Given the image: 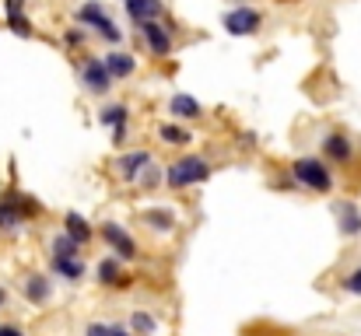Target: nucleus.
<instances>
[{
  "label": "nucleus",
  "instance_id": "4",
  "mask_svg": "<svg viewBox=\"0 0 361 336\" xmlns=\"http://www.w3.org/2000/svg\"><path fill=\"white\" fill-rule=\"evenodd\" d=\"M102 242L116 252V259L123 263H130V259H137L140 252H137V242H133V235H126V228L116 221H106L102 224Z\"/></svg>",
  "mask_w": 361,
  "mask_h": 336
},
{
  "label": "nucleus",
  "instance_id": "19",
  "mask_svg": "<svg viewBox=\"0 0 361 336\" xmlns=\"http://www.w3.org/2000/svg\"><path fill=\"white\" fill-rule=\"evenodd\" d=\"M158 137H161L165 144H172V147H186V144L193 140V133L183 130V126H176V123H161V126H158Z\"/></svg>",
  "mask_w": 361,
  "mask_h": 336
},
{
  "label": "nucleus",
  "instance_id": "25",
  "mask_svg": "<svg viewBox=\"0 0 361 336\" xmlns=\"http://www.w3.org/2000/svg\"><path fill=\"white\" fill-rule=\"evenodd\" d=\"M7 21H11V32H14V35H21V39H28V35H32V25H28V18H25V14H21V18H7Z\"/></svg>",
  "mask_w": 361,
  "mask_h": 336
},
{
  "label": "nucleus",
  "instance_id": "23",
  "mask_svg": "<svg viewBox=\"0 0 361 336\" xmlns=\"http://www.w3.org/2000/svg\"><path fill=\"white\" fill-rule=\"evenodd\" d=\"M95 32H99L102 39H109V42H123V32L113 25V21H109V18H102V21L95 25Z\"/></svg>",
  "mask_w": 361,
  "mask_h": 336
},
{
  "label": "nucleus",
  "instance_id": "17",
  "mask_svg": "<svg viewBox=\"0 0 361 336\" xmlns=\"http://www.w3.org/2000/svg\"><path fill=\"white\" fill-rule=\"evenodd\" d=\"M106 67H109V74L116 77V81H123V77H130L133 70H137V60L130 56V53H106Z\"/></svg>",
  "mask_w": 361,
  "mask_h": 336
},
{
  "label": "nucleus",
  "instance_id": "13",
  "mask_svg": "<svg viewBox=\"0 0 361 336\" xmlns=\"http://www.w3.org/2000/svg\"><path fill=\"white\" fill-rule=\"evenodd\" d=\"M14 197H18V193H4V197H0V231H14L18 224L25 221Z\"/></svg>",
  "mask_w": 361,
  "mask_h": 336
},
{
  "label": "nucleus",
  "instance_id": "28",
  "mask_svg": "<svg viewBox=\"0 0 361 336\" xmlns=\"http://www.w3.org/2000/svg\"><path fill=\"white\" fill-rule=\"evenodd\" d=\"M63 39H67V46H81V42H85V32H81V28H78V32L71 28V32H67Z\"/></svg>",
  "mask_w": 361,
  "mask_h": 336
},
{
  "label": "nucleus",
  "instance_id": "29",
  "mask_svg": "<svg viewBox=\"0 0 361 336\" xmlns=\"http://www.w3.org/2000/svg\"><path fill=\"white\" fill-rule=\"evenodd\" d=\"M0 336H25L18 326H0Z\"/></svg>",
  "mask_w": 361,
  "mask_h": 336
},
{
  "label": "nucleus",
  "instance_id": "2",
  "mask_svg": "<svg viewBox=\"0 0 361 336\" xmlns=\"http://www.w3.org/2000/svg\"><path fill=\"white\" fill-rule=\"evenodd\" d=\"M291 172H295V179H298L302 186H309V189H316V193H330V189H334V175H330V168H326L319 158H298V161L291 165Z\"/></svg>",
  "mask_w": 361,
  "mask_h": 336
},
{
  "label": "nucleus",
  "instance_id": "15",
  "mask_svg": "<svg viewBox=\"0 0 361 336\" xmlns=\"http://www.w3.org/2000/svg\"><path fill=\"white\" fill-rule=\"evenodd\" d=\"M49 277H42V273H32V277H25V298L32 301V305H42V301H49Z\"/></svg>",
  "mask_w": 361,
  "mask_h": 336
},
{
  "label": "nucleus",
  "instance_id": "30",
  "mask_svg": "<svg viewBox=\"0 0 361 336\" xmlns=\"http://www.w3.org/2000/svg\"><path fill=\"white\" fill-rule=\"evenodd\" d=\"M109 333L113 336H130V330H123V326H109Z\"/></svg>",
  "mask_w": 361,
  "mask_h": 336
},
{
  "label": "nucleus",
  "instance_id": "20",
  "mask_svg": "<svg viewBox=\"0 0 361 336\" xmlns=\"http://www.w3.org/2000/svg\"><path fill=\"white\" fill-rule=\"evenodd\" d=\"M126 119H130V109H126L123 102L106 106V109L99 112V123H102V126H113V130H116V126H126Z\"/></svg>",
  "mask_w": 361,
  "mask_h": 336
},
{
  "label": "nucleus",
  "instance_id": "16",
  "mask_svg": "<svg viewBox=\"0 0 361 336\" xmlns=\"http://www.w3.org/2000/svg\"><path fill=\"white\" fill-rule=\"evenodd\" d=\"M63 235H71L78 245H88V242H92V224L85 221L81 214H74V211H71V214L63 218Z\"/></svg>",
  "mask_w": 361,
  "mask_h": 336
},
{
  "label": "nucleus",
  "instance_id": "18",
  "mask_svg": "<svg viewBox=\"0 0 361 336\" xmlns=\"http://www.w3.org/2000/svg\"><path fill=\"white\" fill-rule=\"evenodd\" d=\"M140 221L147 224V228H154V231H172L176 228V214L172 211H161V207H151V211L140 214Z\"/></svg>",
  "mask_w": 361,
  "mask_h": 336
},
{
  "label": "nucleus",
  "instance_id": "31",
  "mask_svg": "<svg viewBox=\"0 0 361 336\" xmlns=\"http://www.w3.org/2000/svg\"><path fill=\"white\" fill-rule=\"evenodd\" d=\"M4 301H7V291H4V287H0V309H4Z\"/></svg>",
  "mask_w": 361,
  "mask_h": 336
},
{
  "label": "nucleus",
  "instance_id": "6",
  "mask_svg": "<svg viewBox=\"0 0 361 336\" xmlns=\"http://www.w3.org/2000/svg\"><path fill=\"white\" fill-rule=\"evenodd\" d=\"M140 35H144V42H147V49L154 53V56H169L172 53V35H169V28L161 25V21H144L140 25Z\"/></svg>",
  "mask_w": 361,
  "mask_h": 336
},
{
  "label": "nucleus",
  "instance_id": "14",
  "mask_svg": "<svg viewBox=\"0 0 361 336\" xmlns=\"http://www.w3.org/2000/svg\"><path fill=\"white\" fill-rule=\"evenodd\" d=\"M53 273H60V277H67V280H81L85 277V263H81V256H53Z\"/></svg>",
  "mask_w": 361,
  "mask_h": 336
},
{
  "label": "nucleus",
  "instance_id": "24",
  "mask_svg": "<svg viewBox=\"0 0 361 336\" xmlns=\"http://www.w3.org/2000/svg\"><path fill=\"white\" fill-rule=\"evenodd\" d=\"M130 326H133V333H154V319L151 316H144V312H133V319H130Z\"/></svg>",
  "mask_w": 361,
  "mask_h": 336
},
{
  "label": "nucleus",
  "instance_id": "1",
  "mask_svg": "<svg viewBox=\"0 0 361 336\" xmlns=\"http://www.w3.org/2000/svg\"><path fill=\"white\" fill-rule=\"evenodd\" d=\"M211 161L207 158H200V154H186V158H179L176 165H169V172H165V182L172 186V189H186V186H197V182H207L211 179Z\"/></svg>",
  "mask_w": 361,
  "mask_h": 336
},
{
  "label": "nucleus",
  "instance_id": "26",
  "mask_svg": "<svg viewBox=\"0 0 361 336\" xmlns=\"http://www.w3.org/2000/svg\"><path fill=\"white\" fill-rule=\"evenodd\" d=\"M341 284H344V291H351V294H361V266H358V270H351V273H348V277H344Z\"/></svg>",
  "mask_w": 361,
  "mask_h": 336
},
{
  "label": "nucleus",
  "instance_id": "22",
  "mask_svg": "<svg viewBox=\"0 0 361 336\" xmlns=\"http://www.w3.org/2000/svg\"><path fill=\"white\" fill-rule=\"evenodd\" d=\"M53 256H81V245L71 235H56L53 238Z\"/></svg>",
  "mask_w": 361,
  "mask_h": 336
},
{
  "label": "nucleus",
  "instance_id": "7",
  "mask_svg": "<svg viewBox=\"0 0 361 336\" xmlns=\"http://www.w3.org/2000/svg\"><path fill=\"white\" fill-rule=\"evenodd\" d=\"M334 214H337V228H341V235H344V238H355V235H361V211H358V204L341 200V204H334Z\"/></svg>",
  "mask_w": 361,
  "mask_h": 336
},
{
  "label": "nucleus",
  "instance_id": "3",
  "mask_svg": "<svg viewBox=\"0 0 361 336\" xmlns=\"http://www.w3.org/2000/svg\"><path fill=\"white\" fill-rule=\"evenodd\" d=\"M113 74H109V67H106V60L102 56H88L85 63H81V85H85V92H92V95H106L109 88H113Z\"/></svg>",
  "mask_w": 361,
  "mask_h": 336
},
{
  "label": "nucleus",
  "instance_id": "10",
  "mask_svg": "<svg viewBox=\"0 0 361 336\" xmlns=\"http://www.w3.org/2000/svg\"><path fill=\"white\" fill-rule=\"evenodd\" d=\"M126 14H130L137 25L158 21V18L165 14V4H161V0H126Z\"/></svg>",
  "mask_w": 361,
  "mask_h": 336
},
{
  "label": "nucleus",
  "instance_id": "11",
  "mask_svg": "<svg viewBox=\"0 0 361 336\" xmlns=\"http://www.w3.org/2000/svg\"><path fill=\"white\" fill-rule=\"evenodd\" d=\"M169 112H172L176 119H200V116H204V106H200L193 95L179 92V95H172V99H169Z\"/></svg>",
  "mask_w": 361,
  "mask_h": 336
},
{
  "label": "nucleus",
  "instance_id": "5",
  "mask_svg": "<svg viewBox=\"0 0 361 336\" xmlns=\"http://www.w3.org/2000/svg\"><path fill=\"white\" fill-rule=\"evenodd\" d=\"M259 25H263V18H259V11H252V7H232V11L225 14V28H228L232 35H256Z\"/></svg>",
  "mask_w": 361,
  "mask_h": 336
},
{
  "label": "nucleus",
  "instance_id": "21",
  "mask_svg": "<svg viewBox=\"0 0 361 336\" xmlns=\"http://www.w3.org/2000/svg\"><path fill=\"white\" fill-rule=\"evenodd\" d=\"M102 18H109V14H106V7H102L99 0H88V4L78 11V21H81V25H92V28H95Z\"/></svg>",
  "mask_w": 361,
  "mask_h": 336
},
{
  "label": "nucleus",
  "instance_id": "9",
  "mask_svg": "<svg viewBox=\"0 0 361 336\" xmlns=\"http://www.w3.org/2000/svg\"><path fill=\"white\" fill-rule=\"evenodd\" d=\"M323 154L330 161H351L355 158V144L344 137V133H326L323 137Z\"/></svg>",
  "mask_w": 361,
  "mask_h": 336
},
{
  "label": "nucleus",
  "instance_id": "12",
  "mask_svg": "<svg viewBox=\"0 0 361 336\" xmlns=\"http://www.w3.org/2000/svg\"><path fill=\"white\" fill-rule=\"evenodd\" d=\"M99 284L102 287H126L130 277L120 270V259H102L99 263Z\"/></svg>",
  "mask_w": 361,
  "mask_h": 336
},
{
  "label": "nucleus",
  "instance_id": "8",
  "mask_svg": "<svg viewBox=\"0 0 361 336\" xmlns=\"http://www.w3.org/2000/svg\"><path fill=\"white\" fill-rule=\"evenodd\" d=\"M151 165V154L147 151H130V154H123L116 158V175L126 179V182H133V179H140V172Z\"/></svg>",
  "mask_w": 361,
  "mask_h": 336
},
{
  "label": "nucleus",
  "instance_id": "27",
  "mask_svg": "<svg viewBox=\"0 0 361 336\" xmlns=\"http://www.w3.org/2000/svg\"><path fill=\"white\" fill-rule=\"evenodd\" d=\"M4 11H7V18H21L25 14V0H4Z\"/></svg>",
  "mask_w": 361,
  "mask_h": 336
}]
</instances>
